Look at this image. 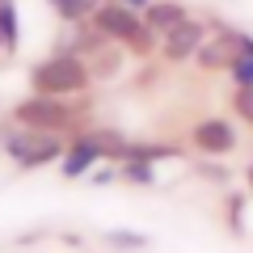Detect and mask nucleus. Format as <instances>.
Returning a JSON list of instances; mask_svg holds the SVG:
<instances>
[{
    "label": "nucleus",
    "instance_id": "f3484780",
    "mask_svg": "<svg viewBox=\"0 0 253 253\" xmlns=\"http://www.w3.org/2000/svg\"><path fill=\"white\" fill-rule=\"evenodd\" d=\"M232 118L253 131V84H232Z\"/></svg>",
    "mask_w": 253,
    "mask_h": 253
},
{
    "label": "nucleus",
    "instance_id": "39448f33",
    "mask_svg": "<svg viewBox=\"0 0 253 253\" xmlns=\"http://www.w3.org/2000/svg\"><path fill=\"white\" fill-rule=\"evenodd\" d=\"M207 34H211V21H203V17H186V21H177L173 30H165V34H161V51H156V59L169 63V68L190 63L194 55H199V46L207 42Z\"/></svg>",
    "mask_w": 253,
    "mask_h": 253
},
{
    "label": "nucleus",
    "instance_id": "423d86ee",
    "mask_svg": "<svg viewBox=\"0 0 253 253\" xmlns=\"http://www.w3.org/2000/svg\"><path fill=\"white\" fill-rule=\"evenodd\" d=\"M101 161H106V156H101V144H97V135H93V126L89 131H76V135H68V152L59 156V177L63 181L89 177Z\"/></svg>",
    "mask_w": 253,
    "mask_h": 253
},
{
    "label": "nucleus",
    "instance_id": "412c9836",
    "mask_svg": "<svg viewBox=\"0 0 253 253\" xmlns=\"http://www.w3.org/2000/svg\"><path fill=\"white\" fill-rule=\"evenodd\" d=\"M84 181H93V186H114V181H118V165H97Z\"/></svg>",
    "mask_w": 253,
    "mask_h": 253
},
{
    "label": "nucleus",
    "instance_id": "4468645a",
    "mask_svg": "<svg viewBox=\"0 0 253 253\" xmlns=\"http://www.w3.org/2000/svg\"><path fill=\"white\" fill-rule=\"evenodd\" d=\"M93 135H97V144H101V156L106 161H123L126 156V148H131V135H123V131H114V126H93Z\"/></svg>",
    "mask_w": 253,
    "mask_h": 253
},
{
    "label": "nucleus",
    "instance_id": "b1692460",
    "mask_svg": "<svg viewBox=\"0 0 253 253\" xmlns=\"http://www.w3.org/2000/svg\"><path fill=\"white\" fill-rule=\"evenodd\" d=\"M4 131H9V118H4V123H0V144H4Z\"/></svg>",
    "mask_w": 253,
    "mask_h": 253
},
{
    "label": "nucleus",
    "instance_id": "a211bd4d",
    "mask_svg": "<svg viewBox=\"0 0 253 253\" xmlns=\"http://www.w3.org/2000/svg\"><path fill=\"white\" fill-rule=\"evenodd\" d=\"M194 173H199L203 181H215V186H228V181H232V173H228L224 165L215 161V156H199V165H194Z\"/></svg>",
    "mask_w": 253,
    "mask_h": 253
},
{
    "label": "nucleus",
    "instance_id": "4be33fe9",
    "mask_svg": "<svg viewBox=\"0 0 253 253\" xmlns=\"http://www.w3.org/2000/svg\"><path fill=\"white\" fill-rule=\"evenodd\" d=\"M245 186H249V194H253V165L245 169Z\"/></svg>",
    "mask_w": 253,
    "mask_h": 253
},
{
    "label": "nucleus",
    "instance_id": "9d476101",
    "mask_svg": "<svg viewBox=\"0 0 253 253\" xmlns=\"http://www.w3.org/2000/svg\"><path fill=\"white\" fill-rule=\"evenodd\" d=\"M139 17H144L156 34H165V30H173L177 21L190 17V4H181V0H148L144 9H139Z\"/></svg>",
    "mask_w": 253,
    "mask_h": 253
},
{
    "label": "nucleus",
    "instance_id": "ddd939ff",
    "mask_svg": "<svg viewBox=\"0 0 253 253\" xmlns=\"http://www.w3.org/2000/svg\"><path fill=\"white\" fill-rule=\"evenodd\" d=\"M118 181H126V186H139V190H148V186H156V165L152 161H118Z\"/></svg>",
    "mask_w": 253,
    "mask_h": 253
},
{
    "label": "nucleus",
    "instance_id": "f03ea898",
    "mask_svg": "<svg viewBox=\"0 0 253 253\" xmlns=\"http://www.w3.org/2000/svg\"><path fill=\"white\" fill-rule=\"evenodd\" d=\"M93 84V72L81 55H59L51 51L30 68V93H46V97H84Z\"/></svg>",
    "mask_w": 253,
    "mask_h": 253
},
{
    "label": "nucleus",
    "instance_id": "dca6fc26",
    "mask_svg": "<svg viewBox=\"0 0 253 253\" xmlns=\"http://www.w3.org/2000/svg\"><path fill=\"white\" fill-rule=\"evenodd\" d=\"M106 245L118 249V253H139V249H148V232H135V228H110Z\"/></svg>",
    "mask_w": 253,
    "mask_h": 253
},
{
    "label": "nucleus",
    "instance_id": "0eeeda50",
    "mask_svg": "<svg viewBox=\"0 0 253 253\" xmlns=\"http://www.w3.org/2000/svg\"><path fill=\"white\" fill-rule=\"evenodd\" d=\"M89 21L110 38V42H126V38H131L139 26H144L139 9H131V4H123V0H101L97 9H93V17H89Z\"/></svg>",
    "mask_w": 253,
    "mask_h": 253
},
{
    "label": "nucleus",
    "instance_id": "393cba45",
    "mask_svg": "<svg viewBox=\"0 0 253 253\" xmlns=\"http://www.w3.org/2000/svg\"><path fill=\"white\" fill-rule=\"evenodd\" d=\"M0 55H4V46H0Z\"/></svg>",
    "mask_w": 253,
    "mask_h": 253
},
{
    "label": "nucleus",
    "instance_id": "5701e85b",
    "mask_svg": "<svg viewBox=\"0 0 253 253\" xmlns=\"http://www.w3.org/2000/svg\"><path fill=\"white\" fill-rule=\"evenodd\" d=\"M123 4H131V9H144V4H148V0H123Z\"/></svg>",
    "mask_w": 253,
    "mask_h": 253
},
{
    "label": "nucleus",
    "instance_id": "f8f14e48",
    "mask_svg": "<svg viewBox=\"0 0 253 253\" xmlns=\"http://www.w3.org/2000/svg\"><path fill=\"white\" fill-rule=\"evenodd\" d=\"M0 46H4V55H17V46H21L17 0H0Z\"/></svg>",
    "mask_w": 253,
    "mask_h": 253
},
{
    "label": "nucleus",
    "instance_id": "2eb2a0df",
    "mask_svg": "<svg viewBox=\"0 0 253 253\" xmlns=\"http://www.w3.org/2000/svg\"><path fill=\"white\" fill-rule=\"evenodd\" d=\"M97 4H101V0H51L55 17H59L63 26H76V21H89Z\"/></svg>",
    "mask_w": 253,
    "mask_h": 253
},
{
    "label": "nucleus",
    "instance_id": "7ed1b4c3",
    "mask_svg": "<svg viewBox=\"0 0 253 253\" xmlns=\"http://www.w3.org/2000/svg\"><path fill=\"white\" fill-rule=\"evenodd\" d=\"M0 152L9 156L13 169H21V173L46 169V165H59V156L68 152V135H55V131H30V126L9 123Z\"/></svg>",
    "mask_w": 253,
    "mask_h": 253
},
{
    "label": "nucleus",
    "instance_id": "9b49d317",
    "mask_svg": "<svg viewBox=\"0 0 253 253\" xmlns=\"http://www.w3.org/2000/svg\"><path fill=\"white\" fill-rule=\"evenodd\" d=\"M126 156H131V161H152V165L156 161H181V156H186V144H173V139H131Z\"/></svg>",
    "mask_w": 253,
    "mask_h": 253
},
{
    "label": "nucleus",
    "instance_id": "aec40b11",
    "mask_svg": "<svg viewBox=\"0 0 253 253\" xmlns=\"http://www.w3.org/2000/svg\"><path fill=\"white\" fill-rule=\"evenodd\" d=\"M241 207H245V199L241 194H228V203H224V211H228V228H232V232H245V224H241Z\"/></svg>",
    "mask_w": 253,
    "mask_h": 253
},
{
    "label": "nucleus",
    "instance_id": "20e7f679",
    "mask_svg": "<svg viewBox=\"0 0 253 253\" xmlns=\"http://www.w3.org/2000/svg\"><path fill=\"white\" fill-rule=\"evenodd\" d=\"M186 148L199 156H215V161H224V156H232L236 148H241V131H236L232 118H199V123L190 126L186 135Z\"/></svg>",
    "mask_w": 253,
    "mask_h": 253
},
{
    "label": "nucleus",
    "instance_id": "6ab92c4d",
    "mask_svg": "<svg viewBox=\"0 0 253 253\" xmlns=\"http://www.w3.org/2000/svg\"><path fill=\"white\" fill-rule=\"evenodd\" d=\"M228 76H232V84H253V55H236Z\"/></svg>",
    "mask_w": 253,
    "mask_h": 253
},
{
    "label": "nucleus",
    "instance_id": "6e6552de",
    "mask_svg": "<svg viewBox=\"0 0 253 253\" xmlns=\"http://www.w3.org/2000/svg\"><path fill=\"white\" fill-rule=\"evenodd\" d=\"M232 59H236V46H232V38H228V26L219 21V30H211L207 42L199 46L194 63H199L203 72H228V68H232Z\"/></svg>",
    "mask_w": 253,
    "mask_h": 253
},
{
    "label": "nucleus",
    "instance_id": "1a4fd4ad",
    "mask_svg": "<svg viewBox=\"0 0 253 253\" xmlns=\"http://www.w3.org/2000/svg\"><path fill=\"white\" fill-rule=\"evenodd\" d=\"M126 59H131V55H126V46H123V42H106L97 55H89L84 63H89L93 81H97V84H106V81H118V76H123Z\"/></svg>",
    "mask_w": 253,
    "mask_h": 253
},
{
    "label": "nucleus",
    "instance_id": "f257e3e1",
    "mask_svg": "<svg viewBox=\"0 0 253 253\" xmlns=\"http://www.w3.org/2000/svg\"><path fill=\"white\" fill-rule=\"evenodd\" d=\"M9 123L30 126V131H55V135H76L93 126L84 97H46V93H26L21 101H13Z\"/></svg>",
    "mask_w": 253,
    "mask_h": 253
}]
</instances>
